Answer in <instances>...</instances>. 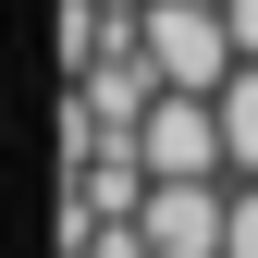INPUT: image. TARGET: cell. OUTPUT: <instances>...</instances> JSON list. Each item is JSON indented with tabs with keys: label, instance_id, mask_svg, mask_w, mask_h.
Segmentation results:
<instances>
[{
	"label": "cell",
	"instance_id": "6da1fadb",
	"mask_svg": "<svg viewBox=\"0 0 258 258\" xmlns=\"http://www.w3.org/2000/svg\"><path fill=\"white\" fill-rule=\"evenodd\" d=\"M136 49L160 61V86H197V99L246 61L234 25H221V0H148V13H136Z\"/></svg>",
	"mask_w": 258,
	"mask_h": 258
},
{
	"label": "cell",
	"instance_id": "7a4b0ae2",
	"mask_svg": "<svg viewBox=\"0 0 258 258\" xmlns=\"http://www.w3.org/2000/svg\"><path fill=\"white\" fill-rule=\"evenodd\" d=\"M123 148L148 160V184H160V172H234V148H221V99H197V86H160V111H148Z\"/></svg>",
	"mask_w": 258,
	"mask_h": 258
},
{
	"label": "cell",
	"instance_id": "3957f363",
	"mask_svg": "<svg viewBox=\"0 0 258 258\" xmlns=\"http://www.w3.org/2000/svg\"><path fill=\"white\" fill-rule=\"evenodd\" d=\"M209 99H221V148H234V172H258V61H234Z\"/></svg>",
	"mask_w": 258,
	"mask_h": 258
},
{
	"label": "cell",
	"instance_id": "277c9868",
	"mask_svg": "<svg viewBox=\"0 0 258 258\" xmlns=\"http://www.w3.org/2000/svg\"><path fill=\"white\" fill-rule=\"evenodd\" d=\"M221 258H258V172H234V221H221Z\"/></svg>",
	"mask_w": 258,
	"mask_h": 258
},
{
	"label": "cell",
	"instance_id": "5b68a950",
	"mask_svg": "<svg viewBox=\"0 0 258 258\" xmlns=\"http://www.w3.org/2000/svg\"><path fill=\"white\" fill-rule=\"evenodd\" d=\"M221 25H234V49L258 61V0H221Z\"/></svg>",
	"mask_w": 258,
	"mask_h": 258
}]
</instances>
